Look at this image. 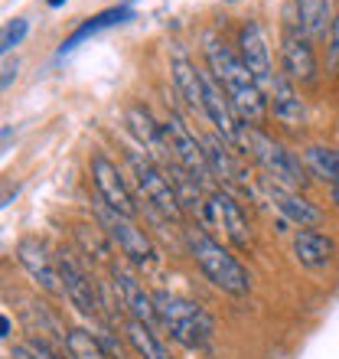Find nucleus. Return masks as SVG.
Listing matches in <instances>:
<instances>
[{
  "label": "nucleus",
  "mask_w": 339,
  "mask_h": 359,
  "mask_svg": "<svg viewBox=\"0 0 339 359\" xmlns=\"http://www.w3.org/2000/svg\"><path fill=\"white\" fill-rule=\"evenodd\" d=\"M206 69L216 76V82L226 88L228 102L238 111L242 124L248 128H258V124L271 114L268 108V92L258 86V79L248 72V66L242 62L232 46L219 43V39H206Z\"/></svg>",
  "instance_id": "1"
},
{
  "label": "nucleus",
  "mask_w": 339,
  "mask_h": 359,
  "mask_svg": "<svg viewBox=\"0 0 339 359\" xmlns=\"http://www.w3.org/2000/svg\"><path fill=\"white\" fill-rule=\"evenodd\" d=\"M183 236H186L189 258L196 262V268L212 287H219L228 297H248L251 294V274L242 268V262L222 242L209 236L206 226H189Z\"/></svg>",
  "instance_id": "2"
},
{
  "label": "nucleus",
  "mask_w": 339,
  "mask_h": 359,
  "mask_svg": "<svg viewBox=\"0 0 339 359\" xmlns=\"http://www.w3.org/2000/svg\"><path fill=\"white\" fill-rule=\"evenodd\" d=\"M153 307H157L160 327L186 350H209L212 346L216 323H212L206 307H199L196 301L179 297L173 291H153Z\"/></svg>",
  "instance_id": "3"
},
{
  "label": "nucleus",
  "mask_w": 339,
  "mask_h": 359,
  "mask_svg": "<svg viewBox=\"0 0 339 359\" xmlns=\"http://www.w3.org/2000/svg\"><path fill=\"white\" fill-rule=\"evenodd\" d=\"M238 147L251 157L258 167L264 170V180H274L281 187H291V189H303L310 183L307 177V167H303V157H293L281 141H274L271 134H264L261 128H248L242 131V141Z\"/></svg>",
  "instance_id": "4"
},
{
  "label": "nucleus",
  "mask_w": 339,
  "mask_h": 359,
  "mask_svg": "<svg viewBox=\"0 0 339 359\" xmlns=\"http://www.w3.org/2000/svg\"><path fill=\"white\" fill-rule=\"evenodd\" d=\"M127 163H131L134 187H137V193L144 196V203H147L157 216L170 219V222H183V212H186V209H183L177 189H173V183H170L167 170H163L160 163L141 151H127Z\"/></svg>",
  "instance_id": "5"
},
{
  "label": "nucleus",
  "mask_w": 339,
  "mask_h": 359,
  "mask_svg": "<svg viewBox=\"0 0 339 359\" xmlns=\"http://www.w3.org/2000/svg\"><path fill=\"white\" fill-rule=\"evenodd\" d=\"M95 216H98L102 229L108 232V238L121 248V255L127 258L134 268H147L153 258H157L153 242L147 238V232H144L131 216H124V212H118V209L104 206L102 199H95Z\"/></svg>",
  "instance_id": "6"
},
{
  "label": "nucleus",
  "mask_w": 339,
  "mask_h": 359,
  "mask_svg": "<svg viewBox=\"0 0 339 359\" xmlns=\"http://www.w3.org/2000/svg\"><path fill=\"white\" fill-rule=\"evenodd\" d=\"M163 137L170 144V154H173V161L189 173V177L196 180V183H209L212 170H209V161H206V151H202V141H199L193 128H189L177 111H170L163 118Z\"/></svg>",
  "instance_id": "7"
},
{
  "label": "nucleus",
  "mask_w": 339,
  "mask_h": 359,
  "mask_svg": "<svg viewBox=\"0 0 339 359\" xmlns=\"http://www.w3.org/2000/svg\"><path fill=\"white\" fill-rule=\"evenodd\" d=\"M92 183H95V199H102L104 206L118 209L124 216H137V196L127 187L124 173L118 170V163L108 157L104 151L92 154Z\"/></svg>",
  "instance_id": "8"
},
{
  "label": "nucleus",
  "mask_w": 339,
  "mask_h": 359,
  "mask_svg": "<svg viewBox=\"0 0 339 359\" xmlns=\"http://www.w3.org/2000/svg\"><path fill=\"white\" fill-rule=\"evenodd\" d=\"M281 72L293 86H307L317 79V53L313 39L297 23H284L281 29Z\"/></svg>",
  "instance_id": "9"
},
{
  "label": "nucleus",
  "mask_w": 339,
  "mask_h": 359,
  "mask_svg": "<svg viewBox=\"0 0 339 359\" xmlns=\"http://www.w3.org/2000/svg\"><path fill=\"white\" fill-rule=\"evenodd\" d=\"M108 274H111V291H114V297H118V304L124 307V313H127L131 320L157 327L160 320H157V307H153V291H144V284L137 281V274L127 265H121V262H111Z\"/></svg>",
  "instance_id": "10"
},
{
  "label": "nucleus",
  "mask_w": 339,
  "mask_h": 359,
  "mask_svg": "<svg viewBox=\"0 0 339 359\" xmlns=\"http://www.w3.org/2000/svg\"><path fill=\"white\" fill-rule=\"evenodd\" d=\"M56 262H59V281H62V297L85 317H102V297L95 291L88 271L69 252H59Z\"/></svg>",
  "instance_id": "11"
},
{
  "label": "nucleus",
  "mask_w": 339,
  "mask_h": 359,
  "mask_svg": "<svg viewBox=\"0 0 339 359\" xmlns=\"http://www.w3.org/2000/svg\"><path fill=\"white\" fill-rule=\"evenodd\" d=\"M238 56H242V62L248 66V72L258 79V86L268 92L277 72H274V66H271L268 36H264V29L258 20H245V23L238 27Z\"/></svg>",
  "instance_id": "12"
},
{
  "label": "nucleus",
  "mask_w": 339,
  "mask_h": 359,
  "mask_svg": "<svg viewBox=\"0 0 339 359\" xmlns=\"http://www.w3.org/2000/svg\"><path fill=\"white\" fill-rule=\"evenodd\" d=\"M209 206H212V222H216L226 238L235 248H248L251 245V229H248V216L242 203L235 199V193L226 187H216L209 193Z\"/></svg>",
  "instance_id": "13"
},
{
  "label": "nucleus",
  "mask_w": 339,
  "mask_h": 359,
  "mask_svg": "<svg viewBox=\"0 0 339 359\" xmlns=\"http://www.w3.org/2000/svg\"><path fill=\"white\" fill-rule=\"evenodd\" d=\"M17 262L20 268L36 281L46 294H62V281H59V262L56 255H49V248L39 238H20L17 242Z\"/></svg>",
  "instance_id": "14"
},
{
  "label": "nucleus",
  "mask_w": 339,
  "mask_h": 359,
  "mask_svg": "<svg viewBox=\"0 0 339 359\" xmlns=\"http://www.w3.org/2000/svg\"><path fill=\"white\" fill-rule=\"evenodd\" d=\"M202 151H206L209 170H212V177H216L222 187L248 189L245 167H242V161H238L235 151H232V144H228L222 134H206V137H202Z\"/></svg>",
  "instance_id": "15"
},
{
  "label": "nucleus",
  "mask_w": 339,
  "mask_h": 359,
  "mask_svg": "<svg viewBox=\"0 0 339 359\" xmlns=\"http://www.w3.org/2000/svg\"><path fill=\"white\" fill-rule=\"evenodd\" d=\"M264 193L268 199L274 203V209L281 212L287 222H293L297 229H313L320 226L323 212L313 206L310 199L303 196L300 189H291V187H281V183H274V180H264Z\"/></svg>",
  "instance_id": "16"
},
{
  "label": "nucleus",
  "mask_w": 339,
  "mask_h": 359,
  "mask_svg": "<svg viewBox=\"0 0 339 359\" xmlns=\"http://www.w3.org/2000/svg\"><path fill=\"white\" fill-rule=\"evenodd\" d=\"M127 128H131V134L137 137L141 151L147 154V157H153V161L167 170L170 163H173V154H170V144H167V137H163V124L153 121V114L147 111L144 104H131V108H127Z\"/></svg>",
  "instance_id": "17"
},
{
  "label": "nucleus",
  "mask_w": 339,
  "mask_h": 359,
  "mask_svg": "<svg viewBox=\"0 0 339 359\" xmlns=\"http://www.w3.org/2000/svg\"><path fill=\"white\" fill-rule=\"evenodd\" d=\"M170 76H173V88L183 102L196 114L206 118V98H202V69L186 56V53H173L170 59Z\"/></svg>",
  "instance_id": "18"
},
{
  "label": "nucleus",
  "mask_w": 339,
  "mask_h": 359,
  "mask_svg": "<svg viewBox=\"0 0 339 359\" xmlns=\"http://www.w3.org/2000/svg\"><path fill=\"white\" fill-rule=\"evenodd\" d=\"M268 108H271V114L277 118V121L291 124V128L303 124V118H307V108H303L300 92H297V86H293L284 72H277L274 82H271V88H268Z\"/></svg>",
  "instance_id": "19"
},
{
  "label": "nucleus",
  "mask_w": 339,
  "mask_h": 359,
  "mask_svg": "<svg viewBox=\"0 0 339 359\" xmlns=\"http://www.w3.org/2000/svg\"><path fill=\"white\" fill-rule=\"evenodd\" d=\"M333 255H336V245H333L330 236H323L317 229H297V232H293V258H297L303 268L323 271V268L333 262Z\"/></svg>",
  "instance_id": "20"
},
{
  "label": "nucleus",
  "mask_w": 339,
  "mask_h": 359,
  "mask_svg": "<svg viewBox=\"0 0 339 359\" xmlns=\"http://www.w3.org/2000/svg\"><path fill=\"white\" fill-rule=\"evenodd\" d=\"M336 0H297V27L310 39H326L336 20Z\"/></svg>",
  "instance_id": "21"
},
{
  "label": "nucleus",
  "mask_w": 339,
  "mask_h": 359,
  "mask_svg": "<svg viewBox=\"0 0 339 359\" xmlns=\"http://www.w3.org/2000/svg\"><path fill=\"white\" fill-rule=\"evenodd\" d=\"M124 343L141 359H173L151 323H141V320H131V317H127V320H124Z\"/></svg>",
  "instance_id": "22"
},
{
  "label": "nucleus",
  "mask_w": 339,
  "mask_h": 359,
  "mask_svg": "<svg viewBox=\"0 0 339 359\" xmlns=\"http://www.w3.org/2000/svg\"><path fill=\"white\" fill-rule=\"evenodd\" d=\"M303 167L313 180L333 187L339 180V151L326 144H310V147H303Z\"/></svg>",
  "instance_id": "23"
},
{
  "label": "nucleus",
  "mask_w": 339,
  "mask_h": 359,
  "mask_svg": "<svg viewBox=\"0 0 339 359\" xmlns=\"http://www.w3.org/2000/svg\"><path fill=\"white\" fill-rule=\"evenodd\" d=\"M124 20H131V10H127V7L102 10L98 17H92L88 23H82V27H78L76 33H72V36L66 39V43H62V49H59V53L66 56V53H72V49H76L78 43H82V39L95 36V33H102V29H108V27H118V23H124Z\"/></svg>",
  "instance_id": "24"
},
{
  "label": "nucleus",
  "mask_w": 339,
  "mask_h": 359,
  "mask_svg": "<svg viewBox=\"0 0 339 359\" xmlns=\"http://www.w3.org/2000/svg\"><path fill=\"white\" fill-rule=\"evenodd\" d=\"M66 353H69V359H111L95 333L78 330V327H72L66 333Z\"/></svg>",
  "instance_id": "25"
},
{
  "label": "nucleus",
  "mask_w": 339,
  "mask_h": 359,
  "mask_svg": "<svg viewBox=\"0 0 339 359\" xmlns=\"http://www.w3.org/2000/svg\"><path fill=\"white\" fill-rule=\"evenodd\" d=\"M27 33H29V20H23V17H13L4 27V36H0V46H4V56H10L13 49L27 39Z\"/></svg>",
  "instance_id": "26"
},
{
  "label": "nucleus",
  "mask_w": 339,
  "mask_h": 359,
  "mask_svg": "<svg viewBox=\"0 0 339 359\" xmlns=\"http://www.w3.org/2000/svg\"><path fill=\"white\" fill-rule=\"evenodd\" d=\"M27 350L33 353V359H62V353L46 340V337H29L27 340Z\"/></svg>",
  "instance_id": "27"
},
{
  "label": "nucleus",
  "mask_w": 339,
  "mask_h": 359,
  "mask_svg": "<svg viewBox=\"0 0 339 359\" xmlns=\"http://www.w3.org/2000/svg\"><path fill=\"white\" fill-rule=\"evenodd\" d=\"M330 66L339 69V10H336V20H333V29H330Z\"/></svg>",
  "instance_id": "28"
},
{
  "label": "nucleus",
  "mask_w": 339,
  "mask_h": 359,
  "mask_svg": "<svg viewBox=\"0 0 339 359\" xmlns=\"http://www.w3.org/2000/svg\"><path fill=\"white\" fill-rule=\"evenodd\" d=\"M17 69H20L17 59H13V62H10V59L4 62V88H10L13 82H17Z\"/></svg>",
  "instance_id": "29"
},
{
  "label": "nucleus",
  "mask_w": 339,
  "mask_h": 359,
  "mask_svg": "<svg viewBox=\"0 0 339 359\" xmlns=\"http://www.w3.org/2000/svg\"><path fill=\"white\" fill-rule=\"evenodd\" d=\"M10 359H33V353L27 350V343H20V346H13V353H10Z\"/></svg>",
  "instance_id": "30"
},
{
  "label": "nucleus",
  "mask_w": 339,
  "mask_h": 359,
  "mask_svg": "<svg viewBox=\"0 0 339 359\" xmlns=\"http://www.w3.org/2000/svg\"><path fill=\"white\" fill-rule=\"evenodd\" d=\"M330 199H333V206L339 209V180H336V183H333V187H330Z\"/></svg>",
  "instance_id": "31"
},
{
  "label": "nucleus",
  "mask_w": 339,
  "mask_h": 359,
  "mask_svg": "<svg viewBox=\"0 0 339 359\" xmlns=\"http://www.w3.org/2000/svg\"><path fill=\"white\" fill-rule=\"evenodd\" d=\"M46 4H49V7H53V10H56V7H62L66 0H46Z\"/></svg>",
  "instance_id": "32"
}]
</instances>
